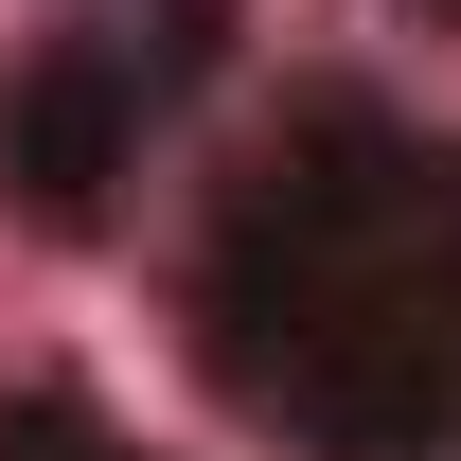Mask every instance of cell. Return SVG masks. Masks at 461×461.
I'll list each match as a JSON object with an SVG mask.
<instances>
[{
  "label": "cell",
  "instance_id": "obj_2",
  "mask_svg": "<svg viewBox=\"0 0 461 461\" xmlns=\"http://www.w3.org/2000/svg\"><path fill=\"white\" fill-rule=\"evenodd\" d=\"M124 107H142L124 71H36V89H18V124H0V160H18V195H36L54 230H89V213H107Z\"/></svg>",
  "mask_w": 461,
  "mask_h": 461
},
{
  "label": "cell",
  "instance_id": "obj_1",
  "mask_svg": "<svg viewBox=\"0 0 461 461\" xmlns=\"http://www.w3.org/2000/svg\"><path fill=\"white\" fill-rule=\"evenodd\" d=\"M195 338L285 444L461 461V142L408 107H302L213 213Z\"/></svg>",
  "mask_w": 461,
  "mask_h": 461
}]
</instances>
